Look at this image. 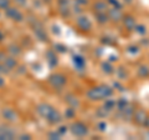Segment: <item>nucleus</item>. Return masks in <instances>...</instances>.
<instances>
[{"instance_id": "8", "label": "nucleus", "mask_w": 149, "mask_h": 140, "mask_svg": "<svg viewBox=\"0 0 149 140\" xmlns=\"http://www.w3.org/2000/svg\"><path fill=\"white\" fill-rule=\"evenodd\" d=\"M134 120L137 121L138 124H141V125H144V123H146V120H147V114L144 113L143 110H138L137 113H134Z\"/></svg>"}, {"instance_id": "13", "label": "nucleus", "mask_w": 149, "mask_h": 140, "mask_svg": "<svg viewBox=\"0 0 149 140\" xmlns=\"http://www.w3.org/2000/svg\"><path fill=\"white\" fill-rule=\"evenodd\" d=\"M101 68H102V70H103V73H106L107 75H111V74L114 73V69L109 63H102Z\"/></svg>"}, {"instance_id": "5", "label": "nucleus", "mask_w": 149, "mask_h": 140, "mask_svg": "<svg viewBox=\"0 0 149 140\" xmlns=\"http://www.w3.org/2000/svg\"><path fill=\"white\" fill-rule=\"evenodd\" d=\"M108 18H109V19H112L113 21H119L123 18V14H122V11H120V9L113 8V9H109Z\"/></svg>"}, {"instance_id": "18", "label": "nucleus", "mask_w": 149, "mask_h": 140, "mask_svg": "<svg viewBox=\"0 0 149 140\" xmlns=\"http://www.w3.org/2000/svg\"><path fill=\"white\" fill-rule=\"evenodd\" d=\"M122 111H123V114H124L125 118H132L133 114H134V109L130 108V106H128V105L125 106V108H124Z\"/></svg>"}, {"instance_id": "17", "label": "nucleus", "mask_w": 149, "mask_h": 140, "mask_svg": "<svg viewBox=\"0 0 149 140\" xmlns=\"http://www.w3.org/2000/svg\"><path fill=\"white\" fill-rule=\"evenodd\" d=\"M4 116L8 119V120H11V121H14L16 119V114H15V111H13V110H10V109H8V110H5L4 111Z\"/></svg>"}, {"instance_id": "30", "label": "nucleus", "mask_w": 149, "mask_h": 140, "mask_svg": "<svg viewBox=\"0 0 149 140\" xmlns=\"http://www.w3.org/2000/svg\"><path fill=\"white\" fill-rule=\"evenodd\" d=\"M0 6L1 8H8L9 6V1L8 0H0Z\"/></svg>"}, {"instance_id": "20", "label": "nucleus", "mask_w": 149, "mask_h": 140, "mask_svg": "<svg viewBox=\"0 0 149 140\" xmlns=\"http://www.w3.org/2000/svg\"><path fill=\"white\" fill-rule=\"evenodd\" d=\"M35 34L39 36V39H40V40H42V41H44V40H45V41L47 40V35H46L41 29H35Z\"/></svg>"}, {"instance_id": "25", "label": "nucleus", "mask_w": 149, "mask_h": 140, "mask_svg": "<svg viewBox=\"0 0 149 140\" xmlns=\"http://www.w3.org/2000/svg\"><path fill=\"white\" fill-rule=\"evenodd\" d=\"M138 51H139V48L138 46H128V53L130 54H138Z\"/></svg>"}, {"instance_id": "23", "label": "nucleus", "mask_w": 149, "mask_h": 140, "mask_svg": "<svg viewBox=\"0 0 149 140\" xmlns=\"http://www.w3.org/2000/svg\"><path fill=\"white\" fill-rule=\"evenodd\" d=\"M134 30H136L138 34H141V35H143V34H146L147 33V28L144 26V25H136V28H134Z\"/></svg>"}, {"instance_id": "32", "label": "nucleus", "mask_w": 149, "mask_h": 140, "mask_svg": "<svg viewBox=\"0 0 149 140\" xmlns=\"http://www.w3.org/2000/svg\"><path fill=\"white\" fill-rule=\"evenodd\" d=\"M66 132H67V128L66 127H61L58 129V133L61 134V135H63V134H66Z\"/></svg>"}, {"instance_id": "33", "label": "nucleus", "mask_w": 149, "mask_h": 140, "mask_svg": "<svg viewBox=\"0 0 149 140\" xmlns=\"http://www.w3.org/2000/svg\"><path fill=\"white\" fill-rule=\"evenodd\" d=\"M78 4H87V0H77Z\"/></svg>"}, {"instance_id": "10", "label": "nucleus", "mask_w": 149, "mask_h": 140, "mask_svg": "<svg viewBox=\"0 0 149 140\" xmlns=\"http://www.w3.org/2000/svg\"><path fill=\"white\" fill-rule=\"evenodd\" d=\"M123 21H124V26L127 28L128 30H133L134 28H136V20H134L133 16H130V15L124 16Z\"/></svg>"}, {"instance_id": "6", "label": "nucleus", "mask_w": 149, "mask_h": 140, "mask_svg": "<svg viewBox=\"0 0 149 140\" xmlns=\"http://www.w3.org/2000/svg\"><path fill=\"white\" fill-rule=\"evenodd\" d=\"M52 110H54L52 106H50V105H47V104H41V105H39V108H37V111H39V114H40L41 116H44V118H47L49 114H50Z\"/></svg>"}, {"instance_id": "29", "label": "nucleus", "mask_w": 149, "mask_h": 140, "mask_svg": "<svg viewBox=\"0 0 149 140\" xmlns=\"http://www.w3.org/2000/svg\"><path fill=\"white\" fill-rule=\"evenodd\" d=\"M49 136L52 138V139H60V138H61V134H60L58 132H57V133H50Z\"/></svg>"}, {"instance_id": "31", "label": "nucleus", "mask_w": 149, "mask_h": 140, "mask_svg": "<svg viewBox=\"0 0 149 140\" xmlns=\"http://www.w3.org/2000/svg\"><path fill=\"white\" fill-rule=\"evenodd\" d=\"M56 48H57V50H58V51H61V53H63V51H66V48H65L63 45L57 44V45H56Z\"/></svg>"}, {"instance_id": "1", "label": "nucleus", "mask_w": 149, "mask_h": 140, "mask_svg": "<svg viewBox=\"0 0 149 140\" xmlns=\"http://www.w3.org/2000/svg\"><path fill=\"white\" fill-rule=\"evenodd\" d=\"M113 94V89L107 85H101L97 88H92V89L88 90L87 96L88 99L91 100H101V99H106V98H109Z\"/></svg>"}, {"instance_id": "34", "label": "nucleus", "mask_w": 149, "mask_h": 140, "mask_svg": "<svg viewBox=\"0 0 149 140\" xmlns=\"http://www.w3.org/2000/svg\"><path fill=\"white\" fill-rule=\"evenodd\" d=\"M60 3H61V4H65V5H66V4L68 3V0H60Z\"/></svg>"}, {"instance_id": "4", "label": "nucleus", "mask_w": 149, "mask_h": 140, "mask_svg": "<svg viewBox=\"0 0 149 140\" xmlns=\"http://www.w3.org/2000/svg\"><path fill=\"white\" fill-rule=\"evenodd\" d=\"M77 25L80 26L82 30L88 31L92 28V23L87 16H78L77 18Z\"/></svg>"}, {"instance_id": "21", "label": "nucleus", "mask_w": 149, "mask_h": 140, "mask_svg": "<svg viewBox=\"0 0 149 140\" xmlns=\"http://www.w3.org/2000/svg\"><path fill=\"white\" fill-rule=\"evenodd\" d=\"M114 105H116L114 100H111V99H108V100H106V101H104V108H106L107 110H109V111L114 108Z\"/></svg>"}, {"instance_id": "11", "label": "nucleus", "mask_w": 149, "mask_h": 140, "mask_svg": "<svg viewBox=\"0 0 149 140\" xmlns=\"http://www.w3.org/2000/svg\"><path fill=\"white\" fill-rule=\"evenodd\" d=\"M73 64L74 65H76V66L78 68V69H80V70H82L83 68H85V59H83L82 57H81V55H73Z\"/></svg>"}, {"instance_id": "12", "label": "nucleus", "mask_w": 149, "mask_h": 140, "mask_svg": "<svg viewBox=\"0 0 149 140\" xmlns=\"http://www.w3.org/2000/svg\"><path fill=\"white\" fill-rule=\"evenodd\" d=\"M66 101L70 105H71V108H74V109H76V108H78V106H80V101H78V99H77L76 96L71 95V94L66 96Z\"/></svg>"}, {"instance_id": "24", "label": "nucleus", "mask_w": 149, "mask_h": 140, "mask_svg": "<svg viewBox=\"0 0 149 140\" xmlns=\"http://www.w3.org/2000/svg\"><path fill=\"white\" fill-rule=\"evenodd\" d=\"M66 116H67L68 119L73 118V116H74V108H70V109H67V110H66Z\"/></svg>"}, {"instance_id": "7", "label": "nucleus", "mask_w": 149, "mask_h": 140, "mask_svg": "<svg viewBox=\"0 0 149 140\" xmlns=\"http://www.w3.org/2000/svg\"><path fill=\"white\" fill-rule=\"evenodd\" d=\"M46 119H47L51 124H57V123H60V121L62 120V119H61V115H60V113H58L57 110H55V109L49 114V116H47Z\"/></svg>"}, {"instance_id": "28", "label": "nucleus", "mask_w": 149, "mask_h": 140, "mask_svg": "<svg viewBox=\"0 0 149 140\" xmlns=\"http://www.w3.org/2000/svg\"><path fill=\"white\" fill-rule=\"evenodd\" d=\"M107 128V124L104 123V121H101V123L98 124V130H101V132H104Z\"/></svg>"}, {"instance_id": "15", "label": "nucleus", "mask_w": 149, "mask_h": 140, "mask_svg": "<svg viewBox=\"0 0 149 140\" xmlns=\"http://www.w3.org/2000/svg\"><path fill=\"white\" fill-rule=\"evenodd\" d=\"M95 10L97 13H104L107 10V5L104 1H97L95 4Z\"/></svg>"}, {"instance_id": "14", "label": "nucleus", "mask_w": 149, "mask_h": 140, "mask_svg": "<svg viewBox=\"0 0 149 140\" xmlns=\"http://www.w3.org/2000/svg\"><path fill=\"white\" fill-rule=\"evenodd\" d=\"M138 75L141 78H148L149 76V68L146 65H142V66L138 68Z\"/></svg>"}, {"instance_id": "26", "label": "nucleus", "mask_w": 149, "mask_h": 140, "mask_svg": "<svg viewBox=\"0 0 149 140\" xmlns=\"http://www.w3.org/2000/svg\"><path fill=\"white\" fill-rule=\"evenodd\" d=\"M49 55V62H50V64L51 65H56V63H57V60H56V57H52V53H49L47 54Z\"/></svg>"}, {"instance_id": "37", "label": "nucleus", "mask_w": 149, "mask_h": 140, "mask_svg": "<svg viewBox=\"0 0 149 140\" xmlns=\"http://www.w3.org/2000/svg\"><path fill=\"white\" fill-rule=\"evenodd\" d=\"M3 84H4V80H3V79H1V78H0V86H1V85H3Z\"/></svg>"}, {"instance_id": "3", "label": "nucleus", "mask_w": 149, "mask_h": 140, "mask_svg": "<svg viewBox=\"0 0 149 140\" xmlns=\"http://www.w3.org/2000/svg\"><path fill=\"white\" fill-rule=\"evenodd\" d=\"M50 83H51V85L55 88H61L66 84V78H65L62 74H55V75L50 78Z\"/></svg>"}, {"instance_id": "9", "label": "nucleus", "mask_w": 149, "mask_h": 140, "mask_svg": "<svg viewBox=\"0 0 149 140\" xmlns=\"http://www.w3.org/2000/svg\"><path fill=\"white\" fill-rule=\"evenodd\" d=\"M8 15L11 18V19L14 20H17V21H21L22 20V15H21V13L20 11H17L16 9H14V8H8Z\"/></svg>"}, {"instance_id": "22", "label": "nucleus", "mask_w": 149, "mask_h": 140, "mask_svg": "<svg viewBox=\"0 0 149 140\" xmlns=\"http://www.w3.org/2000/svg\"><path fill=\"white\" fill-rule=\"evenodd\" d=\"M108 114H109V110H107L104 106L103 108H100L98 110H97V115L101 116V118H104V116H107Z\"/></svg>"}, {"instance_id": "2", "label": "nucleus", "mask_w": 149, "mask_h": 140, "mask_svg": "<svg viewBox=\"0 0 149 140\" xmlns=\"http://www.w3.org/2000/svg\"><path fill=\"white\" fill-rule=\"evenodd\" d=\"M71 132L73 135L81 138V136H86L88 134V128L83 123H81V121H76V123H73L71 125Z\"/></svg>"}, {"instance_id": "16", "label": "nucleus", "mask_w": 149, "mask_h": 140, "mask_svg": "<svg viewBox=\"0 0 149 140\" xmlns=\"http://www.w3.org/2000/svg\"><path fill=\"white\" fill-rule=\"evenodd\" d=\"M96 18H97V21L100 23V24H104V23L108 21V15H106L104 13H96Z\"/></svg>"}, {"instance_id": "36", "label": "nucleus", "mask_w": 149, "mask_h": 140, "mask_svg": "<svg viewBox=\"0 0 149 140\" xmlns=\"http://www.w3.org/2000/svg\"><path fill=\"white\" fill-rule=\"evenodd\" d=\"M17 1L20 3V4H25V1H26V0H17Z\"/></svg>"}, {"instance_id": "19", "label": "nucleus", "mask_w": 149, "mask_h": 140, "mask_svg": "<svg viewBox=\"0 0 149 140\" xmlns=\"http://www.w3.org/2000/svg\"><path fill=\"white\" fill-rule=\"evenodd\" d=\"M116 105H117V106H118V109H119L120 111H122V110L125 108V106L128 105V101L125 100L124 98H120V99L118 100V103H116Z\"/></svg>"}, {"instance_id": "35", "label": "nucleus", "mask_w": 149, "mask_h": 140, "mask_svg": "<svg viewBox=\"0 0 149 140\" xmlns=\"http://www.w3.org/2000/svg\"><path fill=\"white\" fill-rule=\"evenodd\" d=\"M109 60H111V62H113V60L116 62V60H117V57H111V58H109Z\"/></svg>"}, {"instance_id": "27", "label": "nucleus", "mask_w": 149, "mask_h": 140, "mask_svg": "<svg viewBox=\"0 0 149 140\" xmlns=\"http://www.w3.org/2000/svg\"><path fill=\"white\" fill-rule=\"evenodd\" d=\"M107 1H108L109 4H112V5H113L114 8H118V9L122 8V5H120V4L118 3V0H107Z\"/></svg>"}]
</instances>
